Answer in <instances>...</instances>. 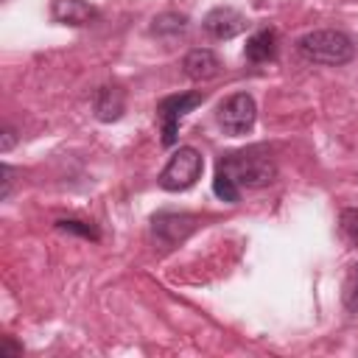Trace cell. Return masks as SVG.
<instances>
[{
  "label": "cell",
  "mask_w": 358,
  "mask_h": 358,
  "mask_svg": "<svg viewBox=\"0 0 358 358\" xmlns=\"http://www.w3.org/2000/svg\"><path fill=\"white\" fill-rule=\"evenodd\" d=\"M218 168H224L235 179L238 187H266L277 176V165L263 145L232 151V154L218 159Z\"/></svg>",
  "instance_id": "cell-1"
},
{
  "label": "cell",
  "mask_w": 358,
  "mask_h": 358,
  "mask_svg": "<svg viewBox=\"0 0 358 358\" xmlns=\"http://www.w3.org/2000/svg\"><path fill=\"white\" fill-rule=\"evenodd\" d=\"M296 50H299L308 62H313V64L338 67V64L352 62V56H355V42H352L344 31L319 28V31L305 34V36L296 42Z\"/></svg>",
  "instance_id": "cell-2"
},
{
  "label": "cell",
  "mask_w": 358,
  "mask_h": 358,
  "mask_svg": "<svg viewBox=\"0 0 358 358\" xmlns=\"http://www.w3.org/2000/svg\"><path fill=\"white\" fill-rule=\"evenodd\" d=\"M201 168H204V159L196 148L190 145H182L179 151H173V157L168 159V165L162 168L159 173V187L162 190H171V193H179V190H187L190 185H196V179L201 176Z\"/></svg>",
  "instance_id": "cell-3"
},
{
  "label": "cell",
  "mask_w": 358,
  "mask_h": 358,
  "mask_svg": "<svg viewBox=\"0 0 358 358\" xmlns=\"http://www.w3.org/2000/svg\"><path fill=\"white\" fill-rule=\"evenodd\" d=\"M204 101V92H182V95H168L157 103V120L162 126V145H173L179 134V120L193 112Z\"/></svg>",
  "instance_id": "cell-4"
},
{
  "label": "cell",
  "mask_w": 358,
  "mask_h": 358,
  "mask_svg": "<svg viewBox=\"0 0 358 358\" xmlns=\"http://www.w3.org/2000/svg\"><path fill=\"white\" fill-rule=\"evenodd\" d=\"M255 117H257V106L249 92H235L218 106V123L229 137H241L252 131Z\"/></svg>",
  "instance_id": "cell-5"
},
{
  "label": "cell",
  "mask_w": 358,
  "mask_h": 358,
  "mask_svg": "<svg viewBox=\"0 0 358 358\" xmlns=\"http://www.w3.org/2000/svg\"><path fill=\"white\" fill-rule=\"evenodd\" d=\"M196 229V218L190 213H157L151 221V232L162 246L182 243Z\"/></svg>",
  "instance_id": "cell-6"
},
{
  "label": "cell",
  "mask_w": 358,
  "mask_h": 358,
  "mask_svg": "<svg viewBox=\"0 0 358 358\" xmlns=\"http://www.w3.org/2000/svg\"><path fill=\"white\" fill-rule=\"evenodd\" d=\"M201 25H204V31L213 39H232V36H238V34L246 31L249 20L238 8H232V6H215V8L207 11V17H204Z\"/></svg>",
  "instance_id": "cell-7"
},
{
  "label": "cell",
  "mask_w": 358,
  "mask_h": 358,
  "mask_svg": "<svg viewBox=\"0 0 358 358\" xmlns=\"http://www.w3.org/2000/svg\"><path fill=\"white\" fill-rule=\"evenodd\" d=\"M50 14L56 22L73 25V28H81V25H90L92 20H98V11L84 0H53Z\"/></svg>",
  "instance_id": "cell-8"
},
{
  "label": "cell",
  "mask_w": 358,
  "mask_h": 358,
  "mask_svg": "<svg viewBox=\"0 0 358 358\" xmlns=\"http://www.w3.org/2000/svg\"><path fill=\"white\" fill-rule=\"evenodd\" d=\"M92 112L98 120L112 123L126 112V95L120 87H101L92 98Z\"/></svg>",
  "instance_id": "cell-9"
},
{
  "label": "cell",
  "mask_w": 358,
  "mask_h": 358,
  "mask_svg": "<svg viewBox=\"0 0 358 358\" xmlns=\"http://www.w3.org/2000/svg\"><path fill=\"white\" fill-rule=\"evenodd\" d=\"M182 67H185V76H187V78H193V81H207V78L218 76L221 62H218V56H215L213 50L196 48V50H190V53L185 56Z\"/></svg>",
  "instance_id": "cell-10"
},
{
  "label": "cell",
  "mask_w": 358,
  "mask_h": 358,
  "mask_svg": "<svg viewBox=\"0 0 358 358\" xmlns=\"http://www.w3.org/2000/svg\"><path fill=\"white\" fill-rule=\"evenodd\" d=\"M243 56L249 62H255V64L271 62L277 56V34H274V28H263V31L252 34L246 48H243Z\"/></svg>",
  "instance_id": "cell-11"
},
{
  "label": "cell",
  "mask_w": 358,
  "mask_h": 358,
  "mask_svg": "<svg viewBox=\"0 0 358 358\" xmlns=\"http://www.w3.org/2000/svg\"><path fill=\"white\" fill-rule=\"evenodd\" d=\"M185 28H187V17H185V14H176V11H165V14L154 17L151 34H154V36H162V39H168V36H179V34H185Z\"/></svg>",
  "instance_id": "cell-12"
},
{
  "label": "cell",
  "mask_w": 358,
  "mask_h": 358,
  "mask_svg": "<svg viewBox=\"0 0 358 358\" xmlns=\"http://www.w3.org/2000/svg\"><path fill=\"white\" fill-rule=\"evenodd\" d=\"M213 193L227 201V204H238L241 201V187L235 185V179L224 171V168H215V179H213Z\"/></svg>",
  "instance_id": "cell-13"
},
{
  "label": "cell",
  "mask_w": 358,
  "mask_h": 358,
  "mask_svg": "<svg viewBox=\"0 0 358 358\" xmlns=\"http://www.w3.org/2000/svg\"><path fill=\"white\" fill-rule=\"evenodd\" d=\"M338 227H341V235L358 249V210H355V207L341 210V215H338Z\"/></svg>",
  "instance_id": "cell-14"
},
{
  "label": "cell",
  "mask_w": 358,
  "mask_h": 358,
  "mask_svg": "<svg viewBox=\"0 0 358 358\" xmlns=\"http://www.w3.org/2000/svg\"><path fill=\"white\" fill-rule=\"evenodd\" d=\"M344 305H347V310L358 313V263L350 266V274L344 282Z\"/></svg>",
  "instance_id": "cell-15"
},
{
  "label": "cell",
  "mask_w": 358,
  "mask_h": 358,
  "mask_svg": "<svg viewBox=\"0 0 358 358\" xmlns=\"http://www.w3.org/2000/svg\"><path fill=\"white\" fill-rule=\"evenodd\" d=\"M59 229L76 232V235H84V238H98V232L90 224H84V221H59Z\"/></svg>",
  "instance_id": "cell-16"
},
{
  "label": "cell",
  "mask_w": 358,
  "mask_h": 358,
  "mask_svg": "<svg viewBox=\"0 0 358 358\" xmlns=\"http://www.w3.org/2000/svg\"><path fill=\"white\" fill-rule=\"evenodd\" d=\"M11 187H14V168L11 165H3V190H0V199L3 201L11 196Z\"/></svg>",
  "instance_id": "cell-17"
},
{
  "label": "cell",
  "mask_w": 358,
  "mask_h": 358,
  "mask_svg": "<svg viewBox=\"0 0 358 358\" xmlns=\"http://www.w3.org/2000/svg\"><path fill=\"white\" fill-rule=\"evenodd\" d=\"M17 143V131L11 129V126H3V140H0V151L6 154V151H11V145Z\"/></svg>",
  "instance_id": "cell-18"
},
{
  "label": "cell",
  "mask_w": 358,
  "mask_h": 358,
  "mask_svg": "<svg viewBox=\"0 0 358 358\" xmlns=\"http://www.w3.org/2000/svg\"><path fill=\"white\" fill-rule=\"evenodd\" d=\"M20 352H22V347H17V344L6 336V338H3V350H0V355H3V358H14V355H20Z\"/></svg>",
  "instance_id": "cell-19"
}]
</instances>
